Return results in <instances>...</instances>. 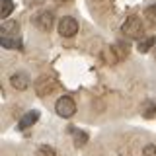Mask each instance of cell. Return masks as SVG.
<instances>
[{"label":"cell","mask_w":156,"mask_h":156,"mask_svg":"<svg viewBox=\"0 0 156 156\" xmlns=\"http://www.w3.org/2000/svg\"><path fill=\"white\" fill-rule=\"evenodd\" d=\"M154 111H156V105L152 104V101H144L143 105H140V113H143L144 117H154Z\"/></svg>","instance_id":"5bb4252c"},{"label":"cell","mask_w":156,"mask_h":156,"mask_svg":"<svg viewBox=\"0 0 156 156\" xmlns=\"http://www.w3.org/2000/svg\"><path fill=\"white\" fill-rule=\"evenodd\" d=\"M37 119H39V111H27L26 115L22 117V119H20V129H27V127H31L33 123H37Z\"/></svg>","instance_id":"9c48e42d"},{"label":"cell","mask_w":156,"mask_h":156,"mask_svg":"<svg viewBox=\"0 0 156 156\" xmlns=\"http://www.w3.org/2000/svg\"><path fill=\"white\" fill-rule=\"evenodd\" d=\"M39 156H57V152H55V148L43 144V146H39Z\"/></svg>","instance_id":"2e32d148"},{"label":"cell","mask_w":156,"mask_h":156,"mask_svg":"<svg viewBox=\"0 0 156 156\" xmlns=\"http://www.w3.org/2000/svg\"><path fill=\"white\" fill-rule=\"evenodd\" d=\"M18 22H12V20H6L2 23V37H18Z\"/></svg>","instance_id":"ba28073f"},{"label":"cell","mask_w":156,"mask_h":156,"mask_svg":"<svg viewBox=\"0 0 156 156\" xmlns=\"http://www.w3.org/2000/svg\"><path fill=\"white\" fill-rule=\"evenodd\" d=\"M121 33H125L127 37L131 39H144V26H143V20L136 18V16H131L127 18L121 26Z\"/></svg>","instance_id":"6da1fadb"},{"label":"cell","mask_w":156,"mask_h":156,"mask_svg":"<svg viewBox=\"0 0 156 156\" xmlns=\"http://www.w3.org/2000/svg\"><path fill=\"white\" fill-rule=\"evenodd\" d=\"M10 84L16 88V90H26V88H29V76L26 72H16V74H12V78H10Z\"/></svg>","instance_id":"52a82bcc"},{"label":"cell","mask_w":156,"mask_h":156,"mask_svg":"<svg viewBox=\"0 0 156 156\" xmlns=\"http://www.w3.org/2000/svg\"><path fill=\"white\" fill-rule=\"evenodd\" d=\"M58 2H68V0H58Z\"/></svg>","instance_id":"ac0fdd59"},{"label":"cell","mask_w":156,"mask_h":156,"mask_svg":"<svg viewBox=\"0 0 156 156\" xmlns=\"http://www.w3.org/2000/svg\"><path fill=\"white\" fill-rule=\"evenodd\" d=\"M70 133H72V136H74V144H76V146H84V144L88 143V135L84 133V131L72 129Z\"/></svg>","instance_id":"4fadbf2b"},{"label":"cell","mask_w":156,"mask_h":156,"mask_svg":"<svg viewBox=\"0 0 156 156\" xmlns=\"http://www.w3.org/2000/svg\"><path fill=\"white\" fill-rule=\"evenodd\" d=\"M35 90L39 96H49L51 92L57 90V80L51 76H41L39 80L35 82Z\"/></svg>","instance_id":"5b68a950"},{"label":"cell","mask_w":156,"mask_h":156,"mask_svg":"<svg viewBox=\"0 0 156 156\" xmlns=\"http://www.w3.org/2000/svg\"><path fill=\"white\" fill-rule=\"evenodd\" d=\"M127 53H129V49H125L123 43H115L113 47H109V49L104 53V61L107 62V65H115V62L123 61Z\"/></svg>","instance_id":"3957f363"},{"label":"cell","mask_w":156,"mask_h":156,"mask_svg":"<svg viewBox=\"0 0 156 156\" xmlns=\"http://www.w3.org/2000/svg\"><path fill=\"white\" fill-rule=\"evenodd\" d=\"M58 33H61L62 37L76 35V33H78V22L74 18H70V16L61 18V22H58Z\"/></svg>","instance_id":"277c9868"},{"label":"cell","mask_w":156,"mask_h":156,"mask_svg":"<svg viewBox=\"0 0 156 156\" xmlns=\"http://www.w3.org/2000/svg\"><path fill=\"white\" fill-rule=\"evenodd\" d=\"M154 43H156V39H154L152 35H148V37L140 39V41H139V51H140V53H148L150 49L154 47Z\"/></svg>","instance_id":"30bf717a"},{"label":"cell","mask_w":156,"mask_h":156,"mask_svg":"<svg viewBox=\"0 0 156 156\" xmlns=\"http://www.w3.org/2000/svg\"><path fill=\"white\" fill-rule=\"evenodd\" d=\"M144 18L148 23H152V26H156V4L154 6H148L144 10Z\"/></svg>","instance_id":"9a60e30c"},{"label":"cell","mask_w":156,"mask_h":156,"mask_svg":"<svg viewBox=\"0 0 156 156\" xmlns=\"http://www.w3.org/2000/svg\"><path fill=\"white\" fill-rule=\"evenodd\" d=\"M2 47L4 49H22V41L18 37H2Z\"/></svg>","instance_id":"7c38bea8"},{"label":"cell","mask_w":156,"mask_h":156,"mask_svg":"<svg viewBox=\"0 0 156 156\" xmlns=\"http://www.w3.org/2000/svg\"><path fill=\"white\" fill-rule=\"evenodd\" d=\"M33 22H35V26H37L39 29L49 31V29L53 27V14H51V12H39Z\"/></svg>","instance_id":"8992f818"},{"label":"cell","mask_w":156,"mask_h":156,"mask_svg":"<svg viewBox=\"0 0 156 156\" xmlns=\"http://www.w3.org/2000/svg\"><path fill=\"white\" fill-rule=\"evenodd\" d=\"M55 109H57V113L61 117L68 119V117H72L76 113V104H74V100H72L70 96H61L57 100V104H55Z\"/></svg>","instance_id":"7a4b0ae2"},{"label":"cell","mask_w":156,"mask_h":156,"mask_svg":"<svg viewBox=\"0 0 156 156\" xmlns=\"http://www.w3.org/2000/svg\"><path fill=\"white\" fill-rule=\"evenodd\" d=\"M143 156H156V146H154V144H148V146H144V150H143Z\"/></svg>","instance_id":"e0dca14e"},{"label":"cell","mask_w":156,"mask_h":156,"mask_svg":"<svg viewBox=\"0 0 156 156\" xmlns=\"http://www.w3.org/2000/svg\"><path fill=\"white\" fill-rule=\"evenodd\" d=\"M12 10H14V2H12V0H2V4H0V16H2L4 22H6L8 16L12 14Z\"/></svg>","instance_id":"8fae6325"}]
</instances>
